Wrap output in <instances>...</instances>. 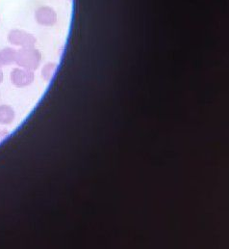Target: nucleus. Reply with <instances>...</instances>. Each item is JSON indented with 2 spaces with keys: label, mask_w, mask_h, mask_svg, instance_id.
Instances as JSON below:
<instances>
[{
  "label": "nucleus",
  "mask_w": 229,
  "mask_h": 249,
  "mask_svg": "<svg viewBox=\"0 0 229 249\" xmlns=\"http://www.w3.org/2000/svg\"><path fill=\"white\" fill-rule=\"evenodd\" d=\"M16 118V112L14 108L8 105L0 106V124H11Z\"/></svg>",
  "instance_id": "6"
},
{
  "label": "nucleus",
  "mask_w": 229,
  "mask_h": 249,
  "mask_svg": "<svg viewBox=\"0 0 229 249\" xmlns=\"http://www.w3.org/2000/svg\"><path fill=\"white\" fill-rule=\"evenodd\" d=\"M36 21L43 26H53L57 22V13L49 6H41L35 12Z\"/></svg>",
  "instance_id": "4"
},
{
  "label": "nucleus",
  "mask_w": 229,
  "mask_h": 249,
  "mask_svg": "<svg viewBox=\"0 0 229 249\" xmlns=\"http://www.w3.org/2000/svg\"><path fill=\"white\" fill-rule=\"evenodd\" d=\"M7 39L12 46L19 47L20 49L34 47L37 42V39L33 34L19 29L11 30L8 33Z\"/></svg>",
  "instance_id": "2"
},
{
  "label": "nucleus",
  "mask_w": 229,
  "mask_h": 249,
  "mask_svg": "<svg viewBox=\"0 0 229 249\" xmlns=\"http://www.w3.org/2000/svg\"><path fill=\"white\" fill-rule=\"evenodd\" d=\"M56 69H57V65L56 64H54V63L47 64L43 68V71H42V74H43L44 79L47 80V81H49L53 77Z\"/></svg>",
  "instance_id": "7"
},
{
  "label": "nucleus",
  "mask_w": 229,
  "mask_h": 249,
  "mask_svg": "<svg viewBox=\"0 0 229 249\" xmlns=\"http://www.w3.org/2000/svg\"><path fill=\"white\" fill-rule=\"evenodd\" d=\"M3 79H4V73H3V71L0 67V84L3 82Z\"/></svg>",
  "instance_id": "9"
},
{
  "label": "nucleus",
  "mask_w": 229,
  "mask_h": 249,
  "mask_svg": "<svg viewBox=\"0 0 229 249\" xmlns=\"http://www.w3.org/2000/svg\"><path fill=\"white\" fill-rule=\"evenodd\" d=\"M7 130L6 129H0V142L7 136Z\"/></svg>",
  "instance_id": "8"
},
{
  "label": "nucleus",
  "mask_w": 229,
  "mask_h": 249,
  "mask_svg": "<svg viewBox=\"0 0 229 249\" xmlns=\"http://www.w3.org/2000/svg\"><path fill=\"white\" fill-rule=\"evenodd\" d=\"M16 51L13 48H4L0 50V67L11 66L16 63Z\"/></svg>",
  "instance_id": "5"
},
{
  "label": "nucleus",
  "mask_w": 229,
  "mask_h": 249,
  "mask_svg": "<svg viewBox=\"0 0 229 249\" xmlns=\"http://www.w3.org/2000/svg\"><path fill=\"white\" fill-rule=\"evenodd\" d=\"M41 61L42 54L34 47L23 48L16 51V64H17L19 68H23L29 71H35L39 68Z\"/></svg>",
  "instance_id": "1"
},
{
  "label": "nucleus",
  "mask_w": 229,
  "mask_h": 249,
  "mask_svg": "<svg viewBox=\"0 0 229 249\" xmlns=\"http://www.w3.org/2000/svg\"><path fill=\"white\" fill-rule=\"evenodd\" d=\"M10 79L14 86L24 88L34 81V72L23 68H16L10 73Z\"/></svg>",
  "instance_id": "3"
}]
</instances>
